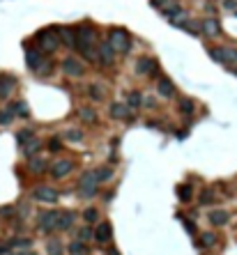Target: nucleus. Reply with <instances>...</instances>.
Returning <instances> with one entry per match:
<instances>
[{"label":"nucleus","mask_w":237,"mask_h":255,"mask_svg":"<svg viewBox=\"0 0 237 255\" xmlns=\"http://www.w3.org/2000/svg\"><path fill=\"white\" fill-rule=\"evenodd\" d=\"M35 42H37V51H39V53H53V51H58V46H60V39H58L55 26L39 30V32L35 35Z\"/></svg>","instance_id":"obj_1"},{"label":"nucleus","mask_w":237,"mask_h":255,"mask_svg":"<svg viewBox=\"0 0 237 255\" xmlns=\"http://www.w3.org/2000/svg\"><path fill=\"white\" fill-rule=\"evenodd\" d=\"M106 42L113 46L115 53H129V48H132V37H129V32L124 28H111Z\"/></svg>","instance_id":"obj_2"},{"label":"nucleus","mask_w":237,"mask_h":255,"mask_svg":"<svg viewBox=\"0 0 237 255\" xmlns=\"http://www.w3.org/2000/svg\"><path fill=\"white\" fill-rule=\"evenodd\" d=\"M74 30H76V44H74V48H76V51L97 44V32H95V28H92V26H88V23H81V26H76Z\"/></svg>","instance_id":"obj_3"},{"label":"nucleus","mask_w":237,"mask_h":255,"mask_svg":"<svg viewBox=\"0 0 237 255\" xmlns=\"http://www.w3.org/2000/svg\"><path fill=\"white\" fill-rule=\"evenodd\" d=\"M97 189H99V184H97L95 173H83L79 179V184H76V193H79L81 198H95Z\"/></svg>","instance_id":"obj_4"},{"label":"nucleus","mask_w":237,"mask_h":255,"mask_svg":"<svg viewBox=\"0 0 237 255\" xmlns=\"http://www.w3.org/2000/svg\"><path fill=\"white\" fill-rule=\"evenodd\" d=\"M60 64H62V71H65L67 76H71V79H79V76H83V74H85V64H83V60H81V58L67 55V58L60 62Z\"/></svg>","instance_id":"obj_5"},{"label":"nucleus","mask_w":237,"mask_h":255,"mask_svg":"<svg viewBox=\"0 0 237 255\" xmlns=\"http://www.w3.org/2000/svg\"><path fill=\"white\" fill-rule=\"evenodd\" d=\"M210 55L221 64H235L237 62V48L233 46H217V48H210Z\"/></svg>","instance_id":"obj_6"},{"label":"nucleus","mask_w":237,"mask_h":255,"mask_svg":"<svg viewBox=\"0 0 237 255\" xmlns=\"http://www.w3.org/2000/svg\"><path fill=\"white\" fill-rule=\"evenodd\" d=\"M58 211L60 209H49V211H42L39 216H37V230L39 232H53L55 230V221H58Z\"/></svg>","instance_id":"obj_7"},{"label":"nucleus","mask_w":237,"mask_h":255,"mask_svg":"<svg viewBox=\"0 0 237 255\" xmlns=\"http://www.w3.org/2000/svg\"><path fill=\"white\" fill-rule=\"evenodd\" d=\"M74 223H76V214L69 209H60L58 211V221H55V232L74 230Z\"/></svg>","instance_id":"obj_8"},{"label":"nucleus","mask_w":237,"mask_h":255,"mask_svg":"<svg viewBox=\"0 0 237 255\" xmlns=\"http://www.w3.org/2000/svg\"><path fill=\"white\" fill-rule=\"evenodd\" d=\"M33 200H37V203H55L58 191L51 189V186H35L33 189Z\"/></svg>","instance_id":"obj_9"},{"label":"nucleus","mask_w":237,"mask_h":255,"mask_svg":"<svg viewBox=\"0 0 237 255\" xmlns=\"http://www.w3.org/2000/svg\"><path fill=\"white\" fill-rule=\"evenodd\" d=\"M74 170V163H71L69 159H58V161H53L51 163V175L55 179H62V177H67Z\"/></svg>","instance_id":"obj_10"},{"label":"nucleus","mask_w":237,"mask_h":255,"mask_svg":"<svg viewBox=\"0 0 237 255\" xmlns=\"http://www.w3.org/2000/svg\"><path fill=\"white\" fill-rule=\"evenodd\" d=\"M46 62V58H44V53H39L37 48H28L26 51V64H28V69L30 71H39L42 69V64Z\"/></svg>","instance_id":"obj_11"},{"label":"nucleus","mask_w":237,"mask_h":255,"mask_svg":"<svg viewBox=\"0 0 237 255\" xmlns=\"http://www.w3.org/2000/svg\"><path fill=\"white\" fill-rule=\"evenodd\" d=\"M55 32H58V39H60V44H67L69 48H74L76 44V30L69 26H55Z\"/></svg>","instance_id":"obj_12"},{"label":"nucleus","mask_w":237,"mask_h":255,"mask_svg":"<svg viewBox=\"0 0 237 255\" xmlns=\"http://www.w3.org/2000/svg\"><path fill=\"white\" fill-rule=\"evenodd\" d=\"M136 74H141V76L157 74V60H152V58H138L136 60Z\"/></svg>","instance_id":"obj_13"},{"label":"nucleus","mask_w":237,"mask_h":255,"mask_svg":"<svg viewBox=\"0 0 237 255\" xmlns=\"http://www.w3.org/2000/svg\"><path fill=\"white\" fill-rule=\"evenodd\" d=\"M111 237H113V225H111L108 221H102V223L95 228V239L99 241V244H108Z\"/></svg>","instance_id":"obj_14"},{"label":"nucleus","mask_w":237,"mask_h":255,"mask_svg":"<svg viewBox=\"0 0 237 255\" xmlns=\"http://www.w3.org/2000/svg\"><path fill=\"white\" fill-rule=\"evenodd\" d=\"M97 55H99V60H97V62H102L104 67H111V64L115 62V55H118V53L113 51V46L108 44V42H104V44L99 46V51H97Z\"/></svg>","instance_id":"obj_15"},{"label":"nucleus","mask_w":237,"mask_h":255,"mask_svg":"<svg viewBox=\"0 0 237 255\" xmlns=\"http://www.w3.org/2000/svg\"><path fill=\"white\" fill-rule=\"evenodd\" d=\"M157 92L161 95L164 99H173L177 95L175 92V85H173V80L166 79V76H161V79L157 80Z\"/></svg>","instance_id":"obj_16"},{"label":"nucleus","mask_w":237,"mask_h":255,"mask_svg":"<svg viewBox=\"0 0 237 255\" xmlns=\"http://www.w3.org/2000/svg\"><path fill=\"white\" fill-rule=\"evenodd\" d=\"M108 115H111L113 120H127V117H129V106L124 104V101H111Z\"/></svg>","instance_id":"obj_17"},{"label":"nucleus","mask_w":237,"mask_h":255,"mask_svg":"<svg viewBox=\"0 0 237 255\" xmlns=\"http://www.w3.org/2000/svg\"><path fill=\"white\" fill-rule=\"evenodd\" d=\"M201 32L205 37H217L221 32V26H219V21H217V18L214 16H210V18H205V21H203L201 23Z\"/></svg>","instance_id":"obj_18"},{"label":"nucleus","mask_w":237,"mask_h":255,"mask_svg":"<svg viewBox=\"0 0 237 255\" xmlns=\"http://www.w3.org/2000/svg\"><path fill=\"white\" fill-rule=\"evenodd\" d=\"M14 85H17V79L9 76V74H2V76H0V99H7L9 95H12Z\"/></svg>","instance_id":"obj_19"},{"label":"nucleus","mask_w":237,"mask_h":255,"mask_svg":"<svg viewBox=\"0 0 237 255\" xmlns=\"http://www.w3.org/2000/svg\"><path fill=\"white\" fill-rule=\"evenodd\" d=\"M228 221H230V211L228 209H214V211H210V223H212V225L221 228V225H226Z\"/></svg>","instance_id":"obj_20"},{"label":"nucleus","mask_w":237,"mask_h":255,"mask_svg":"<svg viewBox=\"0 0 237 255\" xmlns=\"http://www.w3.org/2000/svg\"><path fill=\"white\" fill-rule=\"evenodd\" d=\"M88 97L92 99V101H102V99L106 97V88L97 80V83H90L88 85Z\"/></svg>","instance_id":"obj_21"},{"label":"nucleus","mask_w":237,"mask_h":255,"mask_svg":"<svg viewBox=\"0 0 237 255\" xmlns=\"http://www.w3.org/2000/svg\"><path fill=\"white\" fill-rule=\"evenodd\" d=\"M30 173H35V175H42L46 168H49V161L44 157H30Z\"/></svg>","instance_id":"obj_22"},{"label":"nucleus","mask_w":237,"mask_h":255,"mask_svg":"<svg viewBox=\"0 0 237 255\" xmlns=\"http://www.w3.org/2000/svg\"><path fill=\"white\" fill-rule=\"evenodd\" d=\"M67 253L69 255H90V248H88L85 241L74 239V241H69V246H67Z\"/></svg>","instance_id":"obj_23"},{"label":"nucleus","mask_w":237,"mask_h":255,"mask_svg":"<svg viewBox=\"0 0 237 255\" xmlns=\"http://www.w3.org/2000/svg\"><path fill=\"white\" fill-rule=\"evenodd\" d=\"M81 122H88V124H95L97 122V111L95 108H88V106H81L79 111H76Z\"/></svg>","instance_id":"obj_24"},{"label":"nucleus","mask_w":237,"mask_h":255,"mask_svg":"<svg viewBox=\"0 0 237 255\" xmlns=\"http://www.w3.org/2000/svg\"><path fill=\"white\" fill-rule=\"evenodd\" d=\"M21 150H23V154H26L28 159H30V157H37V152L42 150V141H39V138H30V141H28L26 145L21 147Z\"/></svg>","instance_id":"obj_25"},{"label":"nucleus","mask_w":237,"mask_h":255,"mask_svg":"<svg viewBox=\"0 0 237 255\" xmlns=\"http://www.w3.org/2000/svg\"><path fill=\"white\" fill-rule=\"evenodd\" d=\"M46 255H65V246L60 239H46Z\"/></svg>","instance_id":"obj_26"},{"label":"nucleus","mask_w":237,"mask_h":255,"mask_svg":"<svg viewBox=\"0 0 237 255\" xmlns=\"http://www.w3.org/2000/svg\"><path fill=\"white\" fill-rule=\"evenodd\" d=\"M95 173V177H97V184H104V182H111L113 179V170L108 166H99L97 170H92Z\"/></svg>","instance_id":"obj_27"},{"label":"nucleus","mask_w":237,"mask_h":255,"mask_svg":"<svg viewBox=\"0 0 237 255\" xmlns=\"http://www.w3.org/2000/svg\"><path fill=\"white\" fill-rule=\"evenodd\" d=\"M124 104L129 106V108H141L143 106V95L138 92V90H132L129 95H127V101Z\"/></svg>","instance_id":"obj_28"},{"label":"nucleus","mask_w":237,"mask_h":255,"mask_svg":"<svg viewBox=\"0 0 237 255\" xmlns=\"http://www.w3.org/2000/svg\"><path fill=\"white\" fill-rule=\"evenodd\" d=\"M7 108L12 111V113H14V117H28V106H26V101H14V104H9Z\"/></svg>","instance_id":"obj_29"},{"label":"nucleus","mask_w":237,"mask_h":255,"mask_svg":"<svg viewBox=\"0 0 237 255\" xmlns=\"http://www.w3.org/2000/svg\"><path fill=\"white\" fill-rule=\"evenodd\" d=\"M76 239H79V241H85V244H88L90 239H95V230H92V225H83V228H79Z\"/></svg>","instance_id":"obj_30"},{"label":"nucleus","mask_w":237,"mask_h":255,"mask_svg":"<svg viewBox=\"0 0 237 255\" xmlns=\"http://www.w3.org/2000/svg\"><path fill=\"white\" fill-rule=\"evenodd\" d=\"M198 241H201L203 248H212L217 244V232H203L201 237H198Z\"/></svg>","instance_id":"obj_31"},{"label":"nucleus","mask_w":237,"mask_h":255,"mask_svg":"<svg viewBox=\"0 0 237 255\" xmlns=\"http://www.w3.org/2000/svg\"><path fill=\"white\" fill-rule=\"evenodd\" d=\"M30 138H35V131H33L30 127H26V129H21V131H17V143L21 145V147H23V145H26V143L30 141Z\"/></svg>","instance_id":"obj_32"},{"label":"nucleus","mask_w":237,"mask_h":255,"mask_svg":"<svg viewBox=\"0 0 237 255\" xmlns=\"http://www.w3.org/2000/svg\"><path fill=\"white\" fill-rule=\"evenodd\" d=\"M62 138L69 143H81L83 141V131H81V129H67V131L62 133Z\"/></svg>","instance_id":"obj_33"},{"label":"nucleus","mask_w":237,"mask_h":255,"mask_svg":"<svg viewBox=\"0 0 237 255\" xmlns=\"http://www.w3.org/2000/svg\"><path fill=\"white\" fill-rule=\"evenodd\" d=\"M191 193H193L191 184H182V186H177V198H180L182 203H189V200H191Z\"/></svg>","instance_id":"obj_34"},{"label":"nucleus","mask_w":237,"mask_h":255,"mask_svg":"<svg viewBox=\"0 0 237 255\" xmlns=\"http://www.w3.org/2000/svg\"><path fill=\"white\" fill-rule=\"evenodd\" d=\"M177 108H180V113L191 115L193 111H196V104H193L191 99H180V104H177Z\"/></svg>","instance_id":"obj_35"},{"label":"nucleus","mask_w":237,"mask_h":255,"mask_svg":"<svg viewBox=\"0 0 237 255\" xmlns=\"http://www.w3.org/2000/svg\"><path fill=\"white\" fill-rule=\"evenodd\" d=\"M7 246L9 248H28V246H33V239H28V237H23V239H12V241H7Z\"/></svg>","instance_id":"obj_36"},{"label":"nucleus","mask_w":237,"mask_h":255,"mask_svg":"<svg viewBox=\"0 0 237 255\" xmlns=\"http://www.w3.org/2000/svg\"><path fill=\"white\" fill-rule=\"evenodd\" d=\"M53 71H55V62H49V60H46L44 64H42V69L37 71V76H42V79H46V76H51Z\"/></svg>","instance_id":"obj_37"},{"label":"nucleus","mask_w":237,"mask_h":255,"mask_svg":"<svg viewBox=\"0 0 237 255\" xmlns=\"http://www.w3.org/2000/svg\"><path fill=\"white\" fill-rule=\"evenodd\" d=\"M12 120H17V117H14V113H12L9 108L0 111V127H7V124H12Z\"/></svg>","instance_id":"obj_38"},{"label":"nucleus","mask_w":237,"mask_h":255,"mask_svg":"<svg viewBox=\"0 0 237 255\" xmlns=\"http://www.w3.org/2000/svg\"><path fill=\"white\" fill-rule=\"evenodd\" d=\"M83 219H85V223L90 225V223H95V221L99 219V211H97L95 207H88V209L83 211Z\"/></svg>","instance_id":"obj_39"},{"label":"nucleus","mask_w":237,"mask_h":255,"mask_svg":"<svg viewBox=\"0 0 237 255\" xmlns=\"http://www.w3.org/2000/svg\"><path fill=\"white\" fill-rule=\"evenodd\" d=\"M214 200H217V195L212 193L210 189H207V191H203V195L198 198V203H201V205H212Z\"/></svg>","instance_id":"obj_40"},{"label":"nucleus","mask_w":237,"mask_h":255,"mask_svg":"<svg viewBox=\"0 0 237 255\" xmlns=\"http://www.w3.org/2000/svg\"><path fill=\"white\" fill-rule=\"evenodd\" d=\"M60 147H62L60 138H58V136H53L51 141H49V150H51V152H60Z\"/></svg>","instance_id":"obj_41"},{"label":"nucleus","mask_w":237,"mask_h":255,"mask_svg":"<svg viewBox=\"0 0 237 255\" xmlns=\"http://www.w3.org/2000/svg\"><path fill=\"white\" fill-rule=\"evenodd\" d=\"M170 2H173V0H152V7H168V5H170Z\"/></svg>","instance_id":"obj_42"},{"label":"nucleus","mask_w":237,"mask_h":255,"mask_svg":"<svg viewBox=\"0 0 237 255\" xmlns=\"http://www.w3.org/2000/svg\"><path fill=\"white\" fill-rule=\"evenodd\" d=\"M143 106H145V108H150V111H152V108H157V101H154V99H152V97H145V99H143Z\"/></svg>","instance_id":"obj_43"},{"label":"nucleus","mask_w":237,"mask_h":255,"mask_svg":"<svg viewBox=\"0 0 237 255\" xmlns=\"http://www.w3.org/2000/svg\"><path fill=\"white\" fill-rule=\"evenodd\" d=\"M12 255H37L33 248H18V251H14Z\"/></svg>","instance_id":"obj_44"},{"label":"nucleus","mask_w":237,"mask_h":255,"mask_svg":"<svg viewBox=\"0 0 237 255\" xmlns=\"http://www.w3.org/2000/svg\"><path fill=\"white\" fill-rule=\"evenodd\" d=\"M223 7H226V9H233V12H237V0H223Z\"/></svg>","instance_id":"obj_45"},{"label":"nucleus","mask_w":237,"mask_h":255,"mask_svg":"<svg viewBox=\"0 0 237 255\" xmlns=\"http://www.w3.org/2000/svg\"><path fill=\"white\" fill-rule=\"evenodd\" d=\"M106 255H120V251H118L115 246H108L106 248Z\"/></svg>","instance_id":"obj_46"},{"label":"nucleus","mask_w":237,"mask_h":255,"mask_svg":"<svg viewBox=\"0 0 237 255\" xmlns=\"http://www.w3.org/2000/svg\"><path fill=\"white\" fill-rule=\"evenodd\" d=\"M9 253V246L7 244H0V255H7Z\"/></svg>","instance_id":"obj_47"},{"label":"nucleus","mask_w":237,"mask_h":255,"mask_svg":"<svg viewBox=\"0 0 237 255\" xmlns=\"http://www.w3.org/2000/svg\"><path fill=\"white\" fill-rule=\"evenodd\" d=\"M233 71H235V74H237V69H233Z\"/></svg>","instance_id":"obj_48"}]
</instances>
